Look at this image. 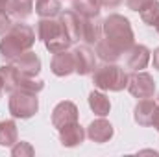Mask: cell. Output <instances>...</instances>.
I'll return each instance as SVG.
<instances>
[{
    "instance_id": "6da1fadb",
    "label": "cell",
    "mask_w": 159,
    "mask_h": 157,
    "mask_svg": "<svg viewBox=\"0 0 159 157\" xmlns=\"http://www.w3.org/2000/svg\"><path fill=\"white\" fill-rule=\"evenodd\" d=\"M34 44H35V32L32 30V26L17 22L11 24V28L4 34L0 41V56L6 61H13L26 50H32Z\"/></svg>"
},
{
    "instance_id": "7a4b0ae2",
    "label": "cell",
    "mask_w": 159,
    "mask_h": 157,
    "mask_svg": "<svg viewBox=\"0 0 159 157\" xmlns=\"http://www.w3.org/2000/svg\"><path fill=\"white\" fill-rule=\"evenodd\" d=\"M102 34H104V39L109 44H113L117 50H120L122 54H126L135 44V37H133V30H131L129 20L119 13H113L107 19H104Z\"/></svg>"
},
{
    "instance_id": "3957f363",
    "label": "cell",
    "mask_w": 159,
    "mask_h": 157,
    "mask_svg": "<svg viewBox=\"0 0 159 157\" xmlns=\"http://www.w3.org/2000/svg\"><path fill=\"white\" fill-rule=\"evenodd\" d=\"M93 74V83L100 91H113L119 92L128 87V74L124 69L115 65V63H104L100 67H94Z\"/></svg>"
},
{
    "instance_id": "277c9868",
    "label": "cell",
    "mask_w": 159,
    "mask_h": 157,
    "mask_svg": "<svg viewBox=\"0 0 159 157\" xmlns=\"http://www.w3.org/2000/svg\"><path fill=\"white\" fill-rule=\"evenodd\" d=\"M39 111L37 94L26 91H13L9 96V113L13 118H32Z\"/></svg>"
},
{
    "instance_id": "5b68a950",
    "label": "cell",
    "mask_w": 159,
    "mask_h": 157,
    "mask_svg": "<svg viewBox=\"0 0 159 157\" xmlns=\"http://www.w3.org/2000/svg\"><path fill=\"white\" fill-rule=\"evenodd\" d=\"M131 96L135 98H152L156 92V81L148 72H133L131 76H128V87Z\"/></svg>"
},
{
    "instance_id": "8992f818",
    "label": "cell",
    "mask_w": 159,
    "mask_h": 157,
    "mask_svg": "<svg viewBox=\"0 0 159 157\" xmlns=\"http://www.w3.org/2000/svg\"><path fill=\"white\" fill-rule=\"evenodd\" d=\"M72 122H78V107H76V104L67 102V100L59 102L54 107V111H52V124H54V128L61 129V128H65V126H69Z\"/></svg>"
},
{
    "instance_id": "52a82bcc",
    "label": "cell",
    "mask_w": 159,
    "mask_h": 157,
    "mask_svg": "<svg viewBox=\"0 0 159 157\" xmlns=\"http://www.w3.org/2000/svg\"><path fill=\"white\" fill-rule=\"evenodd\" d=\"M11 63L19 69L20 74L30 76V78H35L41 72V59H39V56L34 54L32 50H26L24 54H20L19 57H15Z\"/></svg>"
},
{
    "instance_id": "ba28073f",
    "label": "cell",
    "mask_w": 159,
    "mask_h": 157,
    "mask_svg": "<svg viewBox=\"0 0 159 157\" xmlns=\"http://www.w3.org/2000/svg\"><path fill=\"white\" fill-rule=\"evenodd\" d=\"M126 67L131 72H139L143 69H146L148 61H150V50L144 44H133L128 52H126Z\"/></svg>"
},
{
    "instance_id": "9c48e42d",
    "label": "cell",
    "mask_w": 159,
    "mask_h": 157,
    "mask_svg": "<svg viewBox=\"0 0 159 157\" xmlns=\"http://www.w3.org/2000/svg\"><path fill=\"white\" fill-rule=\"evenodd\" d=\"M50 69L56 76L59 78H65L69 74H72L76 70V63H74V54L69 52V50H63V52H57L54 54L52 57V63H50Z\"/></svg>"
},
{
    "instance_id": "30bf717a",
    "label": "cell",
    "mask_w": 159,
    "mask_h": 157,
    "mask_svg": "<svg viewBox=\"0 0 159 157\" xmlns=\"http://www.w3.org/2000/svg\"><path fill=\"white\" fill-rule=\"evenodd\" d=\"M74 54V63H76V70L80 76H87L94 70L96 61H94V52L89 46H76L72 50Z\"/></svg>"
},
{
    "instance_id": "8fae6325",
    "label": "cell",
    "mask_w": 159,
    "mask_h": 157,
    "mask_svg": "<svg viewBox=\"0 0 159 157\" xmlns=\"http://www.w3.org/2000/svg\"><path fill=\"white\" fill-rule=\"evenodd\" d=\"M85 135H87L93 142L102 144V142H107V141L113 137V126H111L107 120H104V117H100L98 120H93V122L87 126Z\"/></svg>"
},
{
    "instance_id": "7c38bea8",
    "label": "cell",
    "mask_w": 159,
    "mask_h": 157,
    "mask_svg": "<svg viewBox=\"0 0 159 157\" xmlns=\"http://www.w3.org/2000/svg\"><path fill=\"white\" fill-rule=\"evenodd\" d=\"M83 139H85V129L80 126V122H72V124L59 129V141L67 148L80 146L83 142Z\"/></svg>"
},
{
    "instance_id": "4fadbf2b",
    "label": "cell",
    "mask_w": 159,
    "mask_h": 157,
    "mask_svg": "<svg viewBox=\"0 0 159 157\" xmlns=\"http://www.w3.org/2000/svg\"><path fill=\"white\" fill-rule=\"evenodd\" d=\"M102 22L98 17L81 19V39L87 44H96L102 39Z\"/></svg>"
},
{
    "instance_id": "5bb4252c",
    "label": "cell",
    "mask_w": 159,
    "mask_h": 157,
    "mask_svg": "<svg viewBox=\"0 0 159 157\" xmlns=\"http://www.w3.org/2000/svg\"><path fill=\"white\" fill-rule=\"evenodd\" d=\"M59 20L67 32V35L70 37L72 43L81 39V17L74 11H65V13H59Z\"/></svg>"
},
{
    "instance_id": "9a60e30c",
    "label": "cell",
    "mask_w": 159,
    "mask_h": 157,
    "mask_svg": "<svg viewBox=\"0 0 159 157\" xmlns=\"http://www.w3.org/2000/svg\"><path fill=\"white\" fill-rule=\"evenodd\" d=\"M63 32H65V28H63L61 20L56 19V17H52V19H41L39 22H37V35H39V39L43 43L54 39L56 35H59Z\"/></svg>"
},
{
    "instance_id": "2e32d148",
    "label": "cell",
    "mask_w": 159,
    "mask_h": 157,
    "mask_svg": "<svg viewBox=\"0 0 159 157\" xmlns=\"http://www.w3.org/2000/svg\"><path fill=\"white\" fill-rule=\"evenodd\" d=\"M157 104L152 100V98H141V102L135 105V111H133V117L135 122L139 126H152V118H154V111H156Z\"/></svg>"
},
{
    "instance_id": "e0dca14e",
    "label": "cell",
    "mask_w": 159,
    "mask_h": 157,
    "mask_svg": "<svg viewBox=\"0 0 159 157\" xmlns=\"http://www.w3.org/2000/svg\"><path fill=\"white\" fill-rule=\"evenodd\" d=\"M20 72L19 69L11 63V65H2L0 67V79H2V87L11 94L13 91L19 89V79H20Z\"/></svg>"
},
{
    "instance_id": "ac0fdd59",
    "label": "cell",
    "mask_w": 159,
    "mask_h": 157,
    "mask_svg": "<svg viewBox=\"0 0 159 157\" xmlns=\"http://www.w3.org/2000/svg\"><path fill=\"white\" fill-rule=\"evenodd\" d=\"M89 107L93 109L94 115L106 117V115H109V111H111V102H109V98H107L104 92L93 91V92L89 94Z\"/></svg>"
},
{
    "instance_id": "d6986e66",
    "label": "cell",
    "mask_w": 159,
    "mask_h": 157,
    "mask_svg": "<svg viewBox=\"0 0 159 157\" xmlns=\"http://www.w3.org/2000/svg\"><path fill=\"white\" fill-rule=\"evenodd\" d=\"M72 11L78 13L81 19L98 17L100 15V2L98 0H72Z\"/></svg>"
},
{
    "instance_id": "ffe728a7",
    "label": "cell",
    "mask_w": 159,
    "mask_h": 157,
    "mask_svg": "<svg viewBox=\"0 0 159 157\" xmlns=\"http://www.w3.org/2000/svg\"><path fill=\"white\" fill-rule=\"evenodd\" d=\"M35 11L41 19H52L61 13V0H37Z\"/></svg>"
},
{
    "instance_id": "44dd1931",
    "label": "cell",
    "mask_w": 159,
    "mask_h": 157,
    "mask_svg": "<svg viewBox=\"0 0 159 157\" xmlns=\"http://www.w3.org/2000/svg\"><path fill=\"white\" fill-rule=\"evenodd\" d=\"M32 9H34V2L32 0H9L7 2V11L11 17L15 19H26L32 15Z\"/></svg>"
},
{
    "instance_id": "7402d4cb",
    "label": "cell",
    "mask_w": 159,
    "mask_h": 157,
    "mask_svg": "<svg viewBox=\"0 0 159 157\" xmlns=\"http://www.w3.org/2000/svg\"><path fill=\"white\" fill-rule=\"evenodd\" d=\"M96 56H98L104 63H115L117 59H120L122 52L117 50L113 44H109L106 39H100L96 43Z\"/></svg>"
},
{
    "instance_id": "603a6c76",
    "label": "cell",
    "mask_w": 159,
    "mask_h": 157,
    "mask_svg": "<svg viewBox=\"0 0 159 157\" xmlns=\"http://www.w3.org/2000/svg\"><path fill=\"white\" fill-rule=\"evenodd\" d=\"M19 139L17 133V124L13 120H4L0 122V146H13Z\"/></svg>"
},
{
    "instance_id": "cb8c5ba5",
    "label": "cell",
    "mask_w": 159,
    "mask_h": 157,
    "mask_svg": "<svg viewBox=\"0 0 159 157\" xmlns=\"http://www.w3.org/2000/svg\"><path fill=\"white\" fill-rule=\"evenodd\" d=\"M70 44H72V41H70V37L67 35V32H63V34L56 35L54 39H50V41L44 43V46H46V50H48L50 54H57V52L69 50Z\"/></svg>"
},
{
    "instance_id": "d4e9b609",
    "label": "cell",
    "mask_w": 159,
    "mask_h": 157,
    "mask_svg": "<svg viewBox=\"0 0 159 157\" xmlns=\"http://www.w3.org/2000/svg\"><path fill=\"white\" fill-rule=\"evenodd\" d=\"M141 19H143L146 24L156 26V22L159 20V2L157 0L148 2V4L141 9Z\"/></svg>"
},
{
    "instance_id": "484cf974",
    "label": "cell",
    "mask_w": 159,
    "mask_h": 157,
    "mask_svg": "<svg viewBox=\"0 0 159 157\" xmlns=\"http://www.w3.org/2000/svg\"><path fill=\"white\" fill-rule=\"evenodd\" d=\"M44 89V81H41V79H35V78H30V76H20L19 79V89L17 91H26V92H34V94H37Z\"/></svg>"
},
{
    "instance_id": "4316f807",
    "label": "cell",
    "mask_w": 159,
    "mask_h": 157,
    "mask_svg": "<svg viewBox=\"0 0 159 157\" xmlns=\"http://www.w3.org/2000/svg\"><path fill=\"white\" fill-rule=\"evenodd\" d=\"M34 154H35V150L30 142H15L13 148H11L13 157H32Z\"/></svg>"
},
{
    "instance_id": "83f0119b",
    "label": "cell",
    "mask_w": 159,
    "mask_h": 157,
    "mask_svg": "<svg viewBox=\"0 0 159 157\" xmlns=\"http://www.w3.org/2000/svg\"><path fill=\"white\" fill-rule=\"evenodd\" d=\"M11 19H9V15L6 13V11H0V35H4L9 28H11Z\"/></svg>"
},
{
    "instance_id": "f1b7e54d",
    "label": "cell",
    "mask_w": 159,
    "mask_h": 157,
    "mask_svg": "<svg viewBox=\"0 0 159 157\" xmlns=\"http://www.w3.org/2000/svg\"><path fill=\"white\" fill-rule=\"evenodd\" d=\"M148 2H152V0H126V6H128L131 11H141Z\"/></svg>"
},
{
    "instance_id": "f546056e",
    "label": "cell",
    "mask_w": 159,
    "mask_h": 157,
    "mask_svg": "<svg viewBox=\"0 0 159 157\" xmlns=\"http://www.w3.org/2000/svg\"><path fill=\"white\" fill-rule=\"evenodd\" d=\"M102 7H107V9H115L122 4V0H98Z\"/></svg>"
},
{
    "instance_id": "4dcf8cb0",
    "label": "cell",
    "mask_w": 159,
    "mask_h": 157,
    "mask_svg": "<svg viewBox=\"0 0 159 157\" xmlns=\"http://www.w3.org/2000/svg\"><path fill=\"white\" fill-rule=\"evenodd\" d=\"M152 126L156 128L159 131V105L156 107V111H154V118H152Z\"/></svg>"
},
{
    "instance_id": "1f68e13d",
    "label": "cell",
    "mask_w": 159,
    "mask_h": 157,
    "mask_svg": "<svg viewBox=\"0 0 159 157\" xmlns=\"http://www.w3.org/2000/svg\"><path fill=\"white\" fill-rule=\"evenodd\" d=\"M154 67L159 70V46L154 50Z\"/></svg>"
},
{
    "instance_id": "d6a6232c",
    "label": "cell",
    "mask_w": 159,
    "mask_h": 157,
    "mask_svg": "<svg viewBox=\"0 0 159 157\" xmlns=\"http://www.w3.org/2000/svg\"><path fill=\"white\" fill-rule=\"evenodd\" d=\"M7 2L9 0H0V11H6L7 9Z\"/></svg>"
},
{
    "instance_id": "836d02e7",
    "label": "cell",
    "mask_w": 159,
    "mask_h": 157,
    "mask_svg": "<svg viewBox=\"0 0 159 157\" xmlns=\"http://www.w3.org/2000/svg\"><path fill=\"white\" fill-rule=\"evenodd\" d=\"M156 30H157V34H159V20L156 22Z\"/></svg>"
},
{
    "instance_id": "e575fe53",
    "label": "cell",
    "mask_w": 159,
    "mask_h": 157,
    "mask_svg": "<svg viewBox=\"0 0 159 157\" xmlns=\"http://www.w3.org/2000/svg\"><path fill=\"white\" fill-rule=\"evenodd\" d=\"M2 89H4V87H2V79H0V94H2Z\"/></svg>"
}]
</instances>
